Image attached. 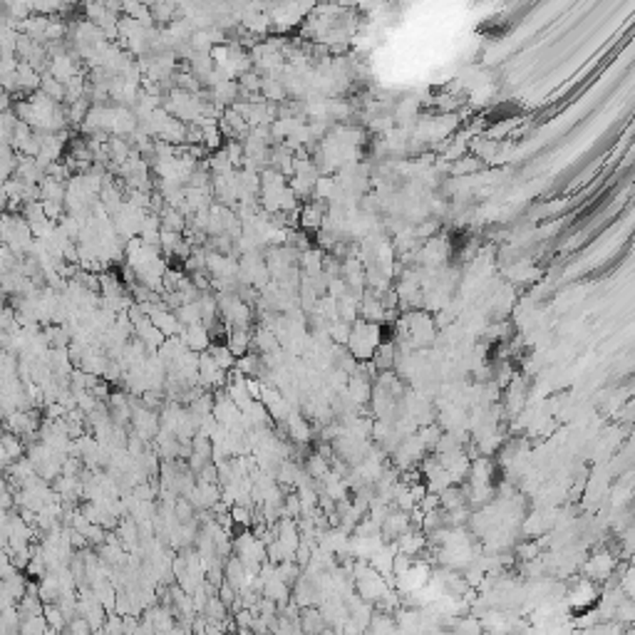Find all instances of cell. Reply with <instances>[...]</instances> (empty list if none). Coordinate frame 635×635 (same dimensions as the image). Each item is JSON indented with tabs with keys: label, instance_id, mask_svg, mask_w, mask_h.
Masks as SVG:
<instances>
[{
	"label": "cell",
	"instance_id": "cell-1",
	"mask_svg": "<svg viewBox=\"0 0 635 635\" xmlns=\"http://www.w3.org/2000/svg\"><path fill=\"white\" fill-rule=\"evenodd\" d=\"M348 348L353 353V360H372L375 350L380 348V328L372 323H358L350 330Z\"/></svg>",
	"mask_w": 635,
	"mask_h": 635
},
{
	"label": "cell",
	"instance_id": "cell-2",
	"mask_svg": "<svg viewBox=\"0 0 635 635\" xmlns=\"http://www.w3.org/2000/svg\"><path fill=\"white\" fill-rule=\"evenodd\" d=\"M181 342L186 345V350H191V353H207L209 348H211V335H209V330L204 326H186L181 328Z\"/></svg>",
	"mask_w": 635,
	"mask_h": 635
},
{
	"label": "cell",
	"instance_id": "cell-3",
	"mask_svg": "<svg viewBox=\"0 0 635 635\" xmlns=\"http://www.w3.org/2000/svg\"><path fill=\"white\" fill-rule=\"evenodd\" d=\"M615 568V559L606 551H598V554L591 556V561L586 564V573H588V581H606L613 575Z\"/></svg>",
	"mask_w": 635,
	"mask_h": 635
},
{
	"label": "cell",
	"instance_id": "cell-4",
	"mask_svg": "<svg viewBox=\"0 0 635 635\" xmlns=\"http://www.w3.org/2000/svg\"><path fill=\"white\" fill-rule=\"evenodd\" d=\"M596 601H598V588L593 586L588 578H586V581L578 583V586H575V591H573V596H571V606H573V608H578V610H588Z\"/></svg>",
	"mask_w": 635,
	"mask_h": 635
},
{
	"label": "cell",
	"instance_id": "cell-5",
	"mask_svg": "<svg viewBox=\"0 0 635 635\" xmlns=\"http://www.w3.org/2000/svg\"><path fill=\"white\" fill-rule=\"evenodd\" d=\"M405 531H410V519L407 514H390L385 516V522H382V533H385L387 538H400Z\"/></svg>",
	"mask_w": 635,
	"mask_h": 635
},
{
	"label": "cell",
	"instance_id": "cell-6",
	"mask_svg": "<svg viewBox=\"0 0 635 635\" xmlns=\"http://www.w3.org/2000/svg\"><path fill=\"white\" fill-rule=\"evenodd\" d=\"M67 628H70L72 635H90V633H95V630L90 628V623L82 618V615H75V618L67 623Z\"/></svg>",
	"mask_w": 635,
	"mask_h": 635
},
{
	"label": "cell",
	"instance_id": "cell-7",
	"mask_svg": "<svg viewBox=\"0 0 635 635\" xmlns=\"http://www.w3.org/2000/svg\"><path fill=\"white\" fill-rule=\"evenodd\" d=\"M303 226H308V228L321 226V211H315V207H308L303 211Z\"/></svg>",
	"mask_w": 635,
	"mask_h": 635
},
{
	"label": "cell",
	"instance_id": "cell-8",
	"mask_svg": "<svg viewBox=\"0 0 635 635\" xmlns=\"http://www.w3.org/2000/svg\"><path fill=\"white\" fill-rule=\"evenodd\" d=\"M11 456H8V452H6V447L0 445V472H8L11 469Z\"/></svg>",
	"mask_w": 635,
	"mask_h": 635
}]
</instances>
